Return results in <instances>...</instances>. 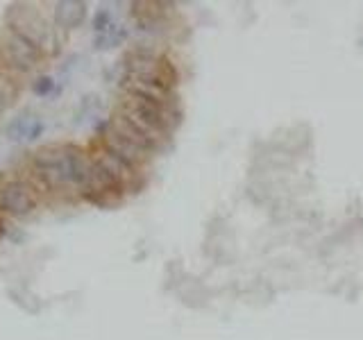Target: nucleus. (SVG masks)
<instances>
[{"mask_svg": "<svg viewBox=\"0 0 363 340\" xmlns=\"http://www.w3.org/2000/svg\"><path fill=\"white\" fill-rule=\"evenodd\" d=\"M5 27L21 34L32 45H36L43 57L59 54L66 32L59 30L54 21L45 18L39 5L34 3H12L5 12Z\"/></svg>", "mask_w": 363, "mask_h": 340, "instance_id": "f03ea898", "label": "nucleus"}, {"mask_svg": "<svg viewBox=\"0 0 363 340\" xmlns=\"http://www.w3.org/2000/svg\"><path fill=\"white\" fill-rule=\"evenodd\" d=\"M34 123V116L30 114H21V116H16L12 123L7 125V139L12 141V143H27V136H30V127Z\"/></svg>", "mask_w": 363, "mask_h": 340, "instance_id": "ddd939ff", "label": "nucleus"}, {"mask_svg": "<svg viewBox=\"0 0 363 340\" xmlns=\"http://www.w3.org/2000/svg\"><path fill=\"white\" fill-rule=\"evenodd\" d=\"M0 112H3V109H0Z\"/></svg>", "mask_w": 363, "mask_h": 340, "instance_id": "a211bd4d", "label": "nucleus"}, {"mask_svg": "<svg viewBox=\"0 0 363 340\" xmlns=\"http://www.w3.org/2000/svg\"><path fill=\"white\" fill-rule=\"evenodd\" d=\"M107 125L112 127V130H114L116 134H121L123 139L136 143V145H139V148H143V150H148V152H152V154L159 150V145H157V143H154L152 139H148V136H145V134H141V132L136 130V127H134L130 121H127L125 116H121L118 112L114 114V118H112V121H109Z\"/></svg>", "mask_w": 363, "mask_h": 340, "instance_id": "9d476101", "label": "nucleus"}, {"mask_svg": "<svg viewBox=\"0 0 363 340\" xmlns=\"http://www.w3.org/2000/svg\"><path fill=\"white\" fill-rule=\"evenodd\" d=\"M5 232H7V229H5V220H3V214H0V241L5 238Z\"/></svg>", "mask_w": 363, "mask_h": 340, "instance_id": "f3484780", "label": "nucleus"}, {"mask_svg": "<svg viewBox=\"0 0 363 340\" xmlns=\"http://www.w3.org/2000/svg\"><path fill=\"white\" fill-rule=\"evenodd\" d=\"M87 12L89 5L82 3V0H59V3H52V21L64 32L77 30L87 21Z\"/></svg>", "mask_w": 363, "mask_h": 340, "instance_id": "1a4fd4ad", "label": "nucleus"}, {"mask_svg": "<svg viewBox=\"0 0 363 340\" xmlns=\"http://www.w3.org/2000/svg\"><path fill=\"white\" fill-rule=\"evenodd\" d=\"M123 77L157 82V84L170 87V89H175L177 80H179L177 71L170 64V59L161 57V54H154V52H141V50H134L125 57Z\"/></svg>", "mask_w": 363, "mask_h": 340, "instance_id": "7ed1b4c3", "label": "nucleus"}, {"mask_svg": "<svg viewBox=\"0 0 363 340\" xmlns=\"http://www.w3.org/2000/svg\"><path fill=\"white\" fill-rule=\"evenodd\" d=\"M32 179H27L36 189L39 184L45 191H82L94 172V157L73 143L43 145L32 152Z\"/></svg>", "mask_w": 363, "mask_h": 340, "instance_id": "f257e3e1", "label": "nucleus"}, {"mask_svg": "<svg viewBox=\"0 0 363 340\" xmlns=\"http://www.w3.org/2000/svg\"><path fill=\"white\" fill-rule=\"evenodd\" d=\"M43 130H45L43 121H41L39 116H34V123H32V127H30V136H27V143H34L36 139H41Z\"/></svg>", "mask_w": 363, "mask_h": 340, "instance_id": "dca6fc26", "label": "nucleus"}, {"mask_svg": "<svg viewBox=\"0 0 363 340\" xmlns=\"http://www.w3.org/2000/svg\"><path fill=\"white\" fill-rule=\"evenodd\" d=\"M32 89H34V94H36V96H48L50 91L54 89V80L48 77V75H41V77H36V80H34Z\"/></svg>", "mask_w": 363, "mask_h": 340, "instance_id": "2eb2a0df", "label": "nucleus"}, {"mask_svg": "<svg viewBox=\"0 0 363 340\" xmlns=\"http://www.w3.org/2000/svg\"><path fill=\"white\" fill-rule=\"evenodd\" d=\"M103 148H107L109 152H114L116 157H121L123 161H127L134 168H141L143 163L150 161V157H152V152L139 148V145L132 143V141L123 139V136L116 134L109 125L103 130Z\"/></svg>", "mask_w": 363, "mask_h": 340, "instance_id": "6e6552de", "label": "nucleus"}, {"mask_svg": "<svg viewBox=\"0 0 363 340\" xmlns=\"http://www.w3.org/2000/svg\"><path fill=\"white\" fill-rule=\"evenodd\" d=\"M114 23H116V21H114V16H112V12H109V9H98V12L94 14V21H91V25H94V32H96V34L107 32Z\"/></svg>", "mask_w": 363, "mask_h": 340, "instance_id": "4468645a", "label": "nucleus"}, {"mask_svg": "<svg viewBox=\"0 0 363 340\" xmlns=\"http://www.w3.org/2000/svg\"><path fill=\"white\" fill-rule=\"evenodd\" d=\"M39 198L25 177H0V214L9 218H27L34 214Z\"/></svg>", "mask_w": 363, "mask_h": 340, "instance_id": "39448f33", "label": "nucleus"}, {"mask_svg": "<svg viewBox=\"0 0 363 340\" xmlns=\"http://www.w3.org/2000/svg\"><path fill=\"white\" fill-rule=\"evenodd\" d=\"M0 61L16 75H25L41 66L43 52L14 30L0 27Z\"/></svg>", "mask_w": 363, "mask_h": 340, "instance_id": "20e7f679", "label": "nucleus"}, {"mask_svg": "<svg viewBox=\"0 0 363 340\" xmlns=\"http://www.w3.org/2000/svg\"><path fill=\"white\" fill-rule=\"evenodd\" d=\"M18 96H21V84H18V75L12 73L3 61H0V109L12 107Z\"/></svg>", "mask_w": 363, "mask_h": 340, "instance_id": "9b49d317", "label": "nucleus"}, {"mask_svg": "<svg viewBox=\"0 0 363 340\" xmlns=\"http://www.w3.org/2000/svg\"><path fill=\"white\" fill-rule=\"evenodd\" d=\"M127 36H130V30H127L123 23H114L107 32L96 34L94 45L98 50H112V48H118V45H123L127 41Z\"/></svg>", "mask_w": 363, "mask_h": 340, "instance_id": "f8f14e48", "label": "nucleus"}, {"mask_svg": "<svg viewBox=\"0 0 363 340\" xmlns=\"http://www.w3.org/2000/svg\"><path fill=\"white\" fill-rule=\"evenodd\" d=\"M121 87L125 96H134L141 100H150V103L166 105V107H177V96L175 89L157 84V82H143V80H121Z\"/></svg>", "mask_w": 363, "mask_h": 340, "instance_id": "0eeeda50", "label": "nucleus"}, {"mask_svg": "<svg viewBox=\"0 0 363 340\" xmlns=\"http://www.w3.org/2000/svg\"><path fill=\"white\" fill-rule=\"evenodd\" d=\"M96 166L103 170L112 182H116L125 193L132 191L136 184H139V168L130 166L127 161H123L121 157H116L114 152H109L107 148H100L94 154Z\"/></svg>", "mask_w": 363, "mask_h": 340, "instance_id": "423d86ee", "label": "nucleus"}]
</instances>
